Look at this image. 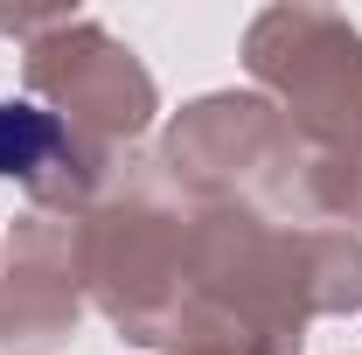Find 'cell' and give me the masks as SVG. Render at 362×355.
I'll use <instances>...</instances> for the list:
<instances>
[{"mask_svg": "<svg viewBox=\"0 0 362 355\" xmlns=\"http://www.w3.org/2000/svg\"><path fill=\"white\" fill-rule=\"evenodd\" d=\"M56 119H42L35 105H0V175H35L56 153Z\"/></svg>", "mask_w": 362, "mask_h": 355, "instance_id": "cell-1", "label": "cell"}]
</instances>
